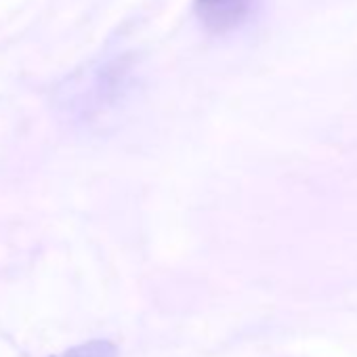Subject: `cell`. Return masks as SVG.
I'll return each instance as SVG.
<instances>
[{
    "label": "cell",
    "instance_id": "6da1fadb",
    "mask_svg": "<svg viewBox=\"0 0 357 357\" xmlns=\"http://www.w3.org/2000/svg\"><path fill=\"white\" fill-rule=\"evenodd\" d=\"M255 7V0H196L194 9L211 32H229L240 28Z\"/></svg>",
    "mask_w": 357,
    "mask_h": 357
},
{
    "label": "cell",
    "instance_id": "7a4b0ae2",
    "mask_svg": "<svg viewBox=\"0 0 357 357\" xmlns=\"http://www.w3.org/2000/svg\"><path fill=\"white\" fill-rule=\"evenodd\" d=\"M53 357H118V349L109 340H89Z\"/></svg>",
    "mask_w": 357,
    "mask_h": 357
}]
</instances>
